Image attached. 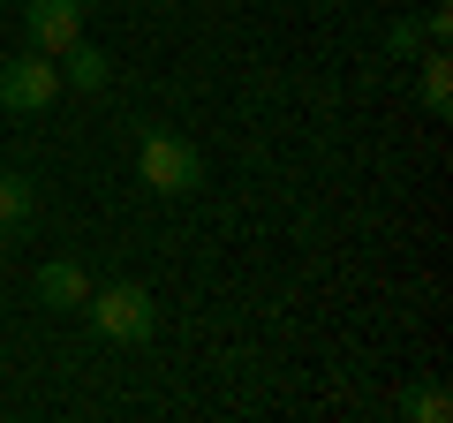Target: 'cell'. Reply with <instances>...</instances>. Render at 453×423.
Here are the masks:
<instances>
[{"label":"cell","instance_id":"1","mask_svg":"<svg viewBox=\"0 0 453 423\" xmlns=\"http://www.w3.org/2000/svg\"><path fill=\"white\" fill-rule=\"evenodd\" d=\"M83 310H91V333H98V341H113V348L151 341V326H159V303H151V288H136V280L91 288V295H83Z\"/></svg>","mask_w":453,"mask_h":423},{"label":"cell","instance_id":"2","mask_svg":"<svg viewBox=\"0 0 453 423\" xmlns=\"http://www.w3.org/2000/svg\"><path fill=\"white\" fill-rule=\"evenodd\" d=\"M53 98H61V68H53V53L23 46L0 61V114H46Z\"/></svg>","mask_w":453,"mask_h":423},{"label":"cell","instance_id":"3","mask_svg":"<svg viewBox=\"0 0 453 423\" xmlns=\"http://www.w3.org/2000/svg\"><path fill=\"white\" fill-rule=\"evenodd\" d=\"M136 174H144V189H159V196H189L196 181H204V159H196V144L151 129L144 151H136Z\"/></svg>","mask_w":453,"mask_h":423},{"label":"cell","instance_id":"4","mask_svg":"<svg viewBox=\"0 0 453 423\" xmlns=\"http://www.w3.org/2000/svg\"><path fill=\"white\" fill-rule=\"evenodd\" d=\"M23 38L61 61V53L83 38V0H23Z\"/></svg>","mask_w":453,"mask_h":423},{"label":"cell","instance_id":"5","mask_svg":"<svg viewBox=\"0 0 453 423\" xmlns=\"http://www.w3.org/2000/svg\"><path fill=\"white\" fill-rule=\"evenodd\" d=\"M38 303L46 310H83V295H91V280H83V265H68V258H53V265H38Z\"/></svg>","mask_w":453,"mask_h":423},{"label":"cell","instance_id":"6","mask_svg":"<svg viewBox=\"0 0 453 423\" xmlns=\"http://www.w3.org/2000/svg\"><path fill=\"white\" fill-rule=\"evenodd\" d=\"M53 68H61V91H106V76H113V61H106L98 46H83V38H76Z\"/></svg>","mask_w":453,"mask_h":423},{"label":"cell","instance_id":"7","mask_svg":"<svg viewBox=\"0 0 453 423\" xmlns=\"http://www.w3.org/2000/svg\"><path fill=\"white\" fill-rule=\"evenodd\" d=\"M423 114H431V121H446L453 114V61H446V53H423Z\"/></svg>","mask_w":453,"mask_h":423},{"label":"cell","instance_id":"8","mask_svg":"<svg viewBox=\"0 0 453 423\" xmlns=\"http://www.w3.org/2000/svg\"><path fill=\"white\" fill-rule=\"evenodd\" d=\"M23 219H31V181L0 166V235H8V227H23Z\"/></svg>","mask_w":453,"mask_h":423},{"label":"cell","instance_id":"9","mask_svg":"<svg viewBox=\"0 0 453 423\" xmlns=\"http://www.w3.org/2000/svg\"><path fill=\"white\" fill-rule=\"evenodd\" d=\"M408 416H416V423H446V393H438V386H416V393H408Z\"/></svg>","mask_w":453,"mask_h":423},{"label":"cell","instance_id":"10","mask_svg":"<svg viewBox=\"0 0 453 423\" xmlns=\"http://www.w3.org/2000/svg\"><path fill=\"white\" fill-rule=\"evenodd\" d=\"M386 53L416 61V53H423V23H393V31H386Z\"/></svg>","mask_w":453,"mask_h":423},{"label":"cell","instance_id":"11","mask_svg":"<svg viewBox=\"0 0 453 423\" xmlns=\"http://www.w3.org/2000/svg\"><path fill=\"white\" fill-rule=\"evenodd\" d=\"M446 31H453V8H431L423 16V46H446Z\"/></svg>","mask_w":453,"mask_h":423}]
</instances>
